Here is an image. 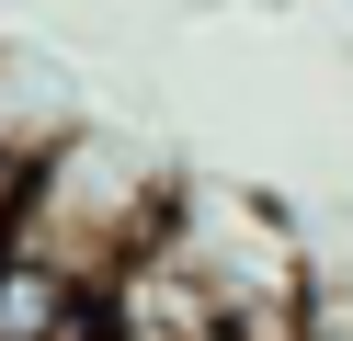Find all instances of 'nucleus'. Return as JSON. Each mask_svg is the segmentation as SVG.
<instances>
[{
  "label": "nucleus",
  "instance_id": "nucleus-1",
  "mask_svg": "<svg viewBox=\"0 0 353 341\" xmlns=\"http://www.w3.org/2000/svg\"><path fill=\"white\" fill-rule=\"evenodd\" d=\"M103 318H114V296L92 273L0 239V341H103Z\"/></svg>",
  "mask_w": 353,
  "mask_h": 341
},
{
  "label": "nucleus",
  "instance_id": "nucleus-2",
  "mask_svg": "<svg viewBox=\"0 0 353 341\" xmlns=\"http://www.w3.org/2000/svg\"><path fill=\"white\" fill-rule=\"evenodd\" d=\"M103 341H216V318H205V296L183 285V262H137L114 285V318H103Z\"/></svg>",
  "mask_w": 353,
  "mask_h": 341
}]
</instances>
